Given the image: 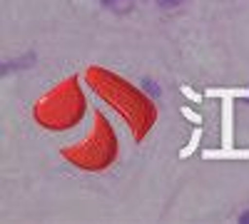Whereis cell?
Here are the masks:
<instances>
[{
	"instance_id": "6da1fadb",
	"label": "cell",
	"mask_w": 249,
	"mask_h": 224,
	"mask_svg": "<svg viewBox=\"0 0 249 224\" xmlns=\"http://www.w3.org/2000/svg\"><path fill=\"white\" fill-rule=\"evenodd\" d=\"M142 87L147 90V92H150L152 97H160V87H157V85L152 83V80H142Z\"/></svg>"
},
{
	"instance_id": "7a4b0ae2",
	"label": "cell",
	"mask_w": 249,
	"mask_h": 224,
	"mask_svg": "<svg viewBox=\"0 0 249 224\" xmlns=\"http://www.w3.org/2000/svg\"><path fill=\"white\" fill-rule=\"evenodd\" d=\"M182 3H184V0H157V5L164 8V10H167V8H177V5H182Z\"/></svg>"
},
{
	"instance_id": "3957f363",
	"label": "cell",
	"mask_w": 249,
	"mask_h": 224,
	"mask_svg": "<svg viewBox=\"0 0 249 224\" xmlns=\"http://www.w3.org/2000/svg\"><path fill=\"white\" fill-rule=\"evenodd\" d=\"M239 222H242V224H249V209H244V212L239 214Z\"/></svg>"
},
{
	"instance_id": "277c9868",
	"label": "cell",
	"mask_w": 249,
	"mask_h": 224,
	"mask_svg": "<svg viewBox=\"0 0 249 224\" xmlns=\"http://www.w3.org/2000/svg\"><path fill=\"white\" fill-rule=\"evenodd\" d=\"M247 100H249V95H247Z\"/></svg>"
}]
</instances>
